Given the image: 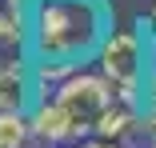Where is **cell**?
<instances>
[{"label": "cell", "mask_w": 156, "mask_h": 148, "mask_svg": "<svg viewBox=\"0 0 156 148\" xmlns=\"http://www.w3.org/2000/svg\"><path fill=\"white\" fill-rule=\"evenodd\" d=\"M24 28L28 60L96 64V52L116 28V12L108 0H32Z\"/></svg>", "instance_id": "cell-1"}, {"label": "cell", "mask_w": 156, "mask_h": 148, "mask_svg": "<svg viewBox=\"0 0 156 148\" xmlns=\"http://www.w3.org/2000/svg\"><path fill=\"white\" fill-rule=\"evenodd\" d=\"M152 64H156V32L148 16H136L132 24L112 28L104 48L96 52V68L116 88V100H128L140 108H144V80Z\"/></svg>", "instance_id": "cell-2"}, {"label": "cell", "mask_w": 156, "mask_h": 148, "mask_svg": "<svg viewBox=\"0 0 156 148\" xmlns=\"http://www.w3.org/2000/svg\"><path fill=\"white\" fill-rule=\"evenodd\" d=\"M52 100L72 116V124H76V132H80V140H84V136L96 132V120L104 116V108L116 100V88L108 84V76H104L96 64H84V68H76V72L52 92Z\"/></svg>", "instance_id": "cell-3"}, {"label": "cell", "mask_w": 156, "mask_h": 148, "mask_svg": "<svg viewBox=\"0 0 156 148\" xmlns=\"http://www.w3.org/2000/svg\"><path fill=\"white\" fill-rule=\"evenodd\" d=\"M40 100L36 88V68L28 60V52L0 56V112H32Z\"/></svg>", "instance_id": "cell-4"}, {"label": "cell", "mask_w": 156, "mask_h": 148, "mask_svg": "<svg viewBox=\"0 0 156 148\" xmlns=\"http://www.w3.org/2000/svg\"><path fill=\"white\" fill-rule=\"evenodd\" d=\"M32 132H36V144H44V148H68V144H76L80 140V132H76V124H72V116L60 108L52 96H40L36 104H32Z\"/></svg>", "instance_id": "cell-5"}, {"label": "cell", "mask_w": 156, "mask_h": 148, "mask_svg": "<svg viewBox=\"0 0 156 148\" xmlns=\"http://www.w3.org/2000/svg\"><path fill=\"white\" fill-rule=\"evenodd\" d=\"M32 116L28 112H0V148H32Z\"/></svg>", "instance_id": "cell-6"}, {"label": "cell", "mask_w": 156, "mask_h": 148, "mask_svg": "<svg viewBox=\"0 0 156 148\" xmlns=\"http://www.w3.org/2000/svg\"><path fill=\"white\" fill-rule=\"evenodd\" d=\"M24 36H28L24 20L8 4H0V48H24Z\"/></svg>", "instance_id": "cell-7"}, {"label": "cell", "mask_w": 156, "mask_h": 148, "mask_svg": "<svg viewBox=\"0 0 156 148\" xmlns=\"http://www.w3.org/2000/svg\"><path fill=\"white\" fill-rule=\"evenodd\" d=\"M68 148H128V144H120V140H104V136H84V140H76V144H68Z\"/></svg>", "instance_id": "cell-8"}, {"label": "cell", "mask_w": 156, "mask_h": 148, "mask_svg": "<svg viewBox=\"0 0 156 148\" xmlns=\"http://www.w3.org/2000/svg\"><path fill=\"white\" fill-rule=\"evenodd\" d=\"M148 20H152V32H156V0H152V8H148Z\"/></svg>", "instance_id": "cell-9"}]
</instances>
